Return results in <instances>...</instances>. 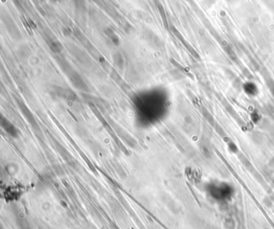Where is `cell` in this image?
<instances>
[{
	"label": "cell",
	"mask_w": 274,
	"mask_h": 229,
	"mask_svg": "<svg viewBox=\"0 0 274 229\" xmlns=\"http://www.w3.org/2000/svg\"><path fill=\"white\" fill-rule=\"evenodd\" d=\"M19 107L20 110L22 111L23 114V116L25 117V118L27 120V122H28L32 126L35 127V129H38V124L36 122V119H35V118H34L33 114H31V111L29 110V109H28L24 104H23V103H19Z\"/></svg>",
	"instance_id": "3957f363"
},
{
	"label": "cell",
	"mask_w": 274,
	"mask_h": 229,
	"mask_svg": "<svg viewBox=\"0 0 274 229\" xmlns=\"http://www.w3.org/2000/svg\"><path fill=\"white\" fill-rule=\"evenodd\" d=\"M48 45L49 47H50V48H51L54 52H60V51L62 50V46H61V44H60L59 42H57V41L51 40V41L48 43Z\"/></svg>",
	"instance_id": "5b68a950"
},
{
	"label": "cell",
	"mask_w": 274,
	"mask_h": 229,
	"mask_svg": "<svg viewBox=\"0 0 274 229\" xmlns=\"http://www.w3.org/2000/svg\"><path fill=\"white\" fill-rule=\"evenodd\" d=\"M1 125H2L5 131L7 132L10 136L13 137V138H16L18 136L19 132L16 128V126L13 124H11L9 121L3 118V117L1 118Z\"/></svg>",
	"instance_id": "277c9868"
},
{
	"label": "cell",
	"mask_w": 274,
	"mask_h": 229,
	"mask_svg": "<svg viewBox=\"0 0 274 229\" xmlns=\"http://www.w3.org/2000/svg\"><path fill=\"white\" fill-rule=\"evenodd\" d=\"M69 78H70V80H71L73 85L76 88L79 89L80 90H88V87L86 85V84L85 83V81L81 79L78 74L76 73V72H70V74H69Z\"/></svg>",
	"instance_id": "6da1fadb"
},
{
	"label": "cell",
	"mask_w": 274,
	"mask_h": 229,
	"mask_svg": "<svg viewBox=\"0 0 274 229\" xmlns=\"http://www.w3.org/2000/svg\"><path fill=\"white\" fill-rule=\"evenodd\" d=\"M158 11H159V12H160L161 16H162V17H163V21H164L163 23H165V26L167 27V19H166L165 11H164V9H163V6H162V4H160V3H158Z\"/></svg>",
	"instance_id": "8992f818"
},
{
	"label": "cell",
	"mask_w": 274,
	"mask_h": 229,
	"mask_svg": "<svg viewBox=\"0 0 274 229\" xmlns=\"http://www.w3.org/2000/svg\"><path fill=\"white\" fill-rule=\"evenodd\" d=\"M55 93L57 95V97L66 100H76V96L75 93L71 91L68 89H65V88H60V87H56L55 89Z\"/></svg>",
	"instance_id": "7a4b0ae2"
}]
</instances>
